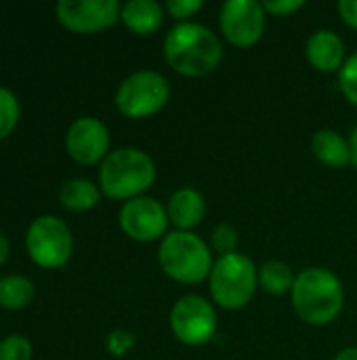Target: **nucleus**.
Segmentation results:
<instances>
[{
	"label": "nucleus",
	"instance_id": "nucleus-30",
	"mask_svg": "<svg viewBox=\"0 0 357 360\" xmlns=\"http://www.w3.org/2000/svg\"><path fill=\"white\" fill-rule=\"evenodd\" d=\"M335 360H357V348H345L335 356Z\"/></svg>",
	"mask_w": 357,
	"mask_h": 360
},
{
	"label": "nucleus",
	"instance_id": "nucleus-8",
	"mask_svg": "<svg viewBox=\"0 0 357 360\" xmlns=\"http://www.w3.org/2000/svg\"><path fill=\"white\" fill-rule=\"evenodd\" d=\"M170 329L185 346H204L217 333V312L200 295H183L170 310Z\"/></svg>",
	"mask_w": 357,
	"mask_h": 360
},
{
	"label": "nucleus",
	"instance_id": "nucleus-17",
	"mask_svg": "<svg viewBox=\"0 0 357 360\" xmlns=\"http://www.w3.org/2000/svg\"><path fill=\"white\" fill-rule=\"evenodd\" d=\"M99 198L101 190L93 181L82 177L67 179L59 190V200L69 211H88L99 202Z\"/></svg>",
	"mask_w": 357,
	"mask_h": 360
},
{
	"label": "nucleus",
	"instance_id": "nucleus-21",
	"mask_svg": "<svg viewBox=\"0 0 357 360\" xmlns=\"http://www.w3.org/2000/svg\"><path fill=\"white\" fill-rule=\"evenodd\" d=\"M0 360H32V344L23 335H6L0 342Z\"/></svg>",
	"mask_w": 357,
	"mask_h": 360
},
{
	"label": "nucleus",
	"instance_id": "nucleus-18",
	"mask_svg": "<svg viewBox=\"0 0 357 360\" xmlns=\"http://www.w3.org/2000/svg\"><path fill=\"white\" fill-rule=\"evenodd\" d=\"M36 295L34 283L19 274H6L0 278V306L6 310H21L32 304Z\"/></svg>",
	"mask_w": 357,
	"mask_h": 360
},
{
	"label": "nucleus",
	"instance_id": "nucleus-11",
	"mask_svg": "<svg viewBox=\"0 0 357 360\" xmlns=\"http://www.w3.org/2000/svg\"><path fill=\"white\" fill-rule=\"evenodd\" d=\"M118 219L124 234L139 243H151L166 236V228L170 221L166 209L156 198L147 196H139L124 202Z\"/></svg>",
	"mask_w": 357,
	"mask_h": 360
},
{
	"label": "nucleus",
	"instance_id": "nucleus-16",
	"mask_svg": "<svg viewBox=\"0 0 357 360\" xmlns=\"http://www.w3.org/2000/svg\"><path fill=\"white\" fill-rule=\"evenodd\" d=\"M314 156L328 167H347L351 162L349 141L332 129H320L311 139Z\"/></svg>",
	"mask_w": 357,
	"mask_h": 360
},
{
	"label": "nucleus",
	"instance_id": "nucleus-29",
	"mask_svg": "<svg viewBox=\"0 0 357 360\" xmlns=\"http://www.w3.org/2000/svg\"><path fill=\"white\" fill-rule=\"evenodd\" d=\"M349 152H351V162L357 167V127L351 131V137H349Z\"/></svg>",
	"mask_w": 357,
	"mask_h": 360
},
{
	"label": "nucleus",
	"instance_id": "nucleus-13",
	"mask_svg": "<svg viewBox=\"0 0 357 360\" xmlns=\"http://www.w3.org/2000/svg\"><path fill=\"white\" fill-rule=\"evenodd\" d=\"M305 55L318 72L330 74L343 68L345 44L332 30H318L309 36L305 44Z\"/></svg>",
	"mask_w": 357,
	"mask_h": 360
},
{
	"label": "nucleus",
	"instance_id": "nucleus-5",
	"mask_svg": "<svg viewBox=\"0 0 357 360\" xmlns=\"http://www.w3.org/2000/svg\"><path fill=\"white\" fill-rule=\"evenodd\" d=\"M259 285V270L242 253L223 255L210 272V295L225 310H240L250 304Z\"/></svg>",
	"mask_w": 357,
	"mask_h": 360
},
{
	"label": "nucleus",
	"instance_id": "nucleus-19",
	"mask_svg": "<svg viewBox=\"0 0 357 360\" xmlns=\"http://www.w3.org/2000/svg\"><path fill=\"white\" fill-rule=\"evenodd\" d=\"M297 276H292V270L284 262H267L259 268V285L269 295H284L292 291Z\"/></svg>",
	"mask_w": 357,
	"mask_h": 360
},
{
	"label": "nucleus",
	"instance_id": "nucleus-14",
	"mask_svg": "<svg viewBox=\"0 0 357 360\" xmlns=\"http://www.w3.org/2000/svg\"><path fill=\"white\" fill-rule=\"evenodd\" d=\"M166 213L173 226H177L181 232H189L202 221L206 213L204 196L194 188H181L170 196Z\"/></svg>",
	"mask_w": 357,
	"mask_h": 360
},
{
	"label": "nucleus",
	"instance_id": "nucleus-12",
	"mask_svg": "<svg viewBox=\"0 0 357 360\" xmlns=\"http://www.w3.org/2000/svg\"><path fill=\"white\" fill-rule=\"evenodd\" d=\"M67 154L80 165H97L105 160L109 152V131L93 116H82L74 120L65 133Z\"/></svg>",
	"mask_w": 357,
	"mask_h": 360
},
{
	"label": "nucleus",
	"instance_id": "nucleus-10",
	"mask_svg": "<svg viewBox=\"0 0 357 360\" xmlns=\"http://www.w3.org/2000/svg\"><path fill=\"white\" fill-rule=\"evenodd\" d=\"M219 25L234 46H252L265 32V8L255 0H227L219 13Z\"/></svg>",
	"mask_w": 357,
	"mask_h": 360
},
{
	"label": "nucleus",
	"instance_id": "nucleus-9",
	"mask_svg": "<svg viewBox=\"0 0 357 360\" xmlns=\"http://www.w3.org/2000/svg\"><path fill=\"white\" fill-rule=\"evenodd\" d=\"M118 0H59L55 15L59 23L78 34H95L112 27L120 19Z\"/></svg>",
	"mask_w": 357,
	"mask_h": 360
},
{
	"label": "nucleus",
	"instance_id": "nucleus-22",
	"mask_svg": "<svg viewBox=\"0 0 357 360\" xmlns=\"http://www.w3.org/2000/svg\"><path fill=\"white\" fill-rule=\"evenodd\" d=\"M339 89L343 91L347 101L357 105V53H353L343 63V68L339 72Z\"/></svg>",
	"mask_w": 357,
	"mask_h": 360
},
{
	"label": "nucleus",
	"instance_id": "nucleus-25",
	"mask_svg": "<svg viewBox=\"0 0 357 360\" xmlns=\"http://www.w3.org/2000/svg\"><path fill=\"white\" fill-rule=\"evenodd\" d=\"M200 8H202V0H168L166 2V11L170 13V17L179 19L181 23L183 19L194 17Z\"/></svg>",
	"mask_w": 357,
	"mask_h": 360
},
{
	"label": "nucleus",
	"instance_id": "nucleus-24",
	"mask_svg": "<svg viewBox=\"0 0 357 360\" xmlns=\"http://www.w3.org/2000/svg\"><path fill=\"white\" fill-rule=\"evenodd\" d=\"M107 350L114 356H124L133 346H135V335L124 329H116L107 335Z\"/></svg>",
	"mask_w": 357,
	"mask_h": 360
},
{
	"label": "nucleus",
	"instance_id": "nucleus-7",
	"mask_svg": "<svg viewBox=\"0 0 357 360\" xmlns=\"http://www.w3.org/2000/svg\"><path fill=\"white\" fill-rule=\"evenodd\" d=\"M25 247L36 266L53 270L67 264L74 251V238L63 219L55 215H40L25 232Z\"/></svg>",
	"mask_w": 357,
	"mask_h": 360
},
{
	"label": "nucleus",
	"instance_id": "nucleus-26",
	"mask_svg": "<svg viewBox=\"0 0 357 360\" xmlns=\"http://www.w3.org/2000/svg\"><path fill=\"white\" fill-rule=\"evenodd\" d=\"M303 6H305L303 0H267V2H263L265 13H271L276 17H288Z\"/></svg>",
	"mask_w": 357,
	"mask_h": 360
},
{
	"label": "nucleus",
	"instance_id": "nucleus-1",
	"mask_svg": "<svg viewBox=\"0 0 357 360\" xmlns=\"http://www.w3.org/2000/svg\"><path fill=\"white\" fill-rule=\"evenodd\" d=\"M164 59L181 76H206L223 59L219 36L202 25L183 21L177 23L164 38Z\"/></svg>",
	"mask_w": 357,
	"mask_h": 360
},
{
	"label": "nucleus",
	"instance_id": "nucleus-23",
	"mask_svg": "<svg viewBox=\"0 0 357 360\" xmlns=\"http://www.w3.org/2000/svg\"><path fill=\"white\" fill-rule=\"evenodd\" d=\"M213 247L217 253L223 255H231L236 253V247H238V232L234 226L229 224H219L213 232Z\"/></svg>",
	"mask_w": 357,
	"mask_h": 360
},
{
	"label": "nucleus",
	"instance_id": "nucleus-2",
	"mask_svg": "<svg viewBox=\"0 0 357 360\" xmlns=\"http://www.w3.org/2000/svg\"><path fill=\"white\" fill-rule=\"evenodd\" d=\"M290 295L299 319L316 327L332 323L345 302L343 283L326 268H307L297 274Z\"/></svg>",
	"mask_w": 357,
	"mask_h": 360
},
{
	"label": "nucleus",
	"instance_id": "nucleus-20",
	"mask_svg": "<svg viewBox=\"0 0 357 360\" xmlns=\"http://www.w3.org/2000/svg\"><path fill=\"white\" fill-rule=\"evenodd\" d=\"M19 120V101L15 93L6 86H0V141L6 139Z\"/></svg>",
	"mask_w": 357,
	"mask_h": 360
},
{
	"label": "nucleus",
	"instance_id": "nucleus-28",
	"mask_svg": "<svg viewBox=\"0 0 357 360\" xmlns=\"http://www.w3.org/2000/svg\"><path fill=\"white\" fill-rule=\"evenodd\" d=\"M8 253H11V247H8V240H6V236L0 232V266L6 262V257H8Z\"/></svg>",
	"mask_w": 357,
	"mask_h": 360
},
{
	"label": "nucleus",
	"instance_id": "nucleus-27",
	"mask_svg": "<svg viewBox=\"0 0 357 360\" xmlns=\"http://www.w3.org/2000/svg\"><path fill=\"white\" fill-rule=\"evenodd\" d=\"M339 13H341L343 21L349 27L357 30V0H341L339 2Z\"/></svg>",
	"mask_w": 357,
	"mask_h": 360
},
{
	"label": "nucleus",
	"instance_id": "nucleus-3",
	"mask_svg": "<svg viewBox=\"0 0 357 360\" xmlns=\"http://www.w3.org/2000/svg\"><path fill=\"white\" fill-rule=\"evenodd\" d=\"M156 179L154 160L139 148H120L105 156L99 169V190L114 200L139 198Z\"/></svg>",
	"mask_w": 357,
	"mask_h": 360
},
{
	"label": "nucleus",
	"instance_id": "nucleus-6",
	"mask_svg": "<svg viewBox=\"0 0 357 360\" xmlns=\"http://www.w3.org/2000/svg\"><path fill=\"white\" fill-rule=\"evenodd\" d=\"M168 97V80L158 72L141 70L122 80L116 91V108L126 118H149L166 105Z\"/></svg>",
	"mask_w": 357,
	"mask_h": 360
},
{
	"label": "nucleus",
	"instance_id": "nucleus-15",
	"mask_svg": "<svg viewBox=\"0 0 357 360\" xmlns=\"http://www.w3.org/2000/svg\"><path fill=\"white\" fill-rule=\"evenodd\" d=\"M120 19L130 32L147 36L162 25L164 13L162 6L154 0H128L126 4H122Z\"/></svg>",
	"mask_w": 357,
	"mask_h": 360
},
{
	"label": "nucleus",
	"instance_id": "nucleus-4",
	"mask_svg": "<svg viewBox=\"0 0 357 360\" xmlns=\"http://www.w3.org/2000/svg\"><path fill=\"white\" fill-rule=\"evenodd\" d=\"M158 259L166 276L183 285H198L213 272V257L204 240L191 232H170L162 238Z\"/></svg>",
	"mask_w": 357,
	"mask_h": 360
}]
</instances>
